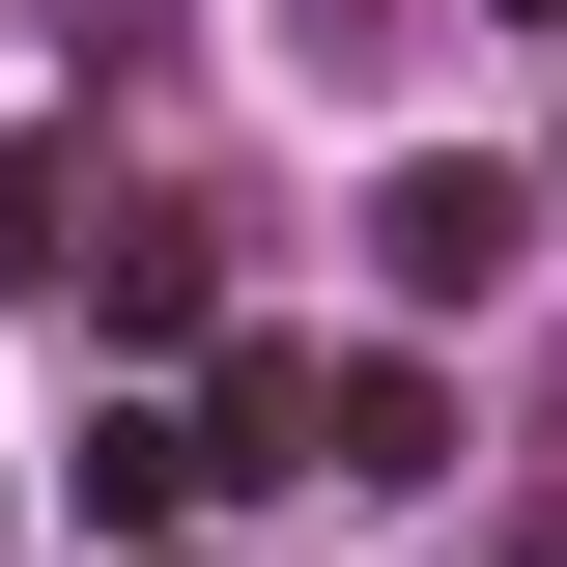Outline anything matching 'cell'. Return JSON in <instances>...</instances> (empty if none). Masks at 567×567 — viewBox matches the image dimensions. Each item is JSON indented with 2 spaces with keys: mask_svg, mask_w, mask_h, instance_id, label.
<instances>
[{
  "mask_svg": "<svg viewBox=\"0 0 567 567\" xmlns=\"http://www.w3.org/2000/svg\"><path fill=\"white\" fill-rule=\"evenodd\" d=\"M85 312H114V341H227L199 312V227H85Z\"/></svg>",
  "mask_w": 567,
  "mask_h": 567,
  "instance_id": "cell-2",
  "label": "cell"
},
{
  "mask_svg": "<svg viewBox=\"0 0 567 567\" xmlns=\"http://www.w3.org/2000/svg\"><path fill=\"white\" fill-rule=\"evenodd\" d=\"M0 256H85V142H0Z\"/></svg>",
  "mask_w": 567,
  "mask_h": 567,
  "instance_id": "cell-3",
  "label": "cell"
},
{
  "mask_svg": "<svg viewBox=\"0 0 567 567\" xmlns=\"http://www.w3.org/2000/svg\"><path fill=\"white\" fill-rule=\"evenodd\" d=\"M539 567H567V539H539Z\"/></svg>",
  "mask_w": 567,
  "mask_h": 567,
  "instance_id": "cell-5",
  "label": "cell"
},
{
  "mask_svg": "<svg viewBox=\"0 0 567 567\" xmlns=\"http://www.w3.org/2000/svg\"><path fill=\"white\" fill-rule=\"evenodd\" d=\"M142 567H171V539H142Z\"/></svg>",
  "mask_w": 567,
  "mask_h": 567,
  "instance_id": "cell-4",
  "label": "cell"
},
{
  "mask_svg": "<svg viewBox=\"0 0 567 567\" xmlns=\"http://www.w3.org/2000/svg\"><path fill=\"white\" fill-rule=\"evenodd\" d=\"M511 256H539V171H483V142H398V171H369V284H398V312H483Z\"/></svg>",
  "mask_w": 567,
  "mask_h": 567,
  "instance_id": "cell-1",
  "label": "cell"
}]
</instances>
